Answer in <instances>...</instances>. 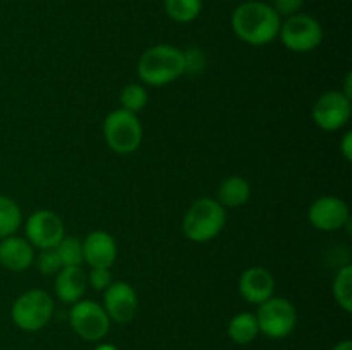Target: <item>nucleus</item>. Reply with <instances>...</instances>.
Returning <instances> with one entry per match:
<instances>
[{
    "mask_svg": "<svg viewBox=\"0 0 352 350\" xmlns=\"http://www.w3.org/2000/svg\"><path fill=\"white\" fill-rule=\"evenodd\" d=\"M282 17L274 7L261 0H250L236 7L232 14V30L244 43L261 47L278 36Z\"/></svg>",
    "mask_w": 352,
    "mask_h": 350,
    "instance_id": "1",
    "label": "nucleus"
},
{
    "mask_svg": "<svg viewBox=\"0 0 352 350\" xmlns=\"http://www.w3.org/2000/svg\"><path fill=\"white\" fill-rule=\"evenodd\" d=\"M138 74L148 86H165L184 74V57L179 48L155 45L138 62Z\"/></svg>",
    "mask_w": 352,
    "mask_h": 350,
    "instance_id": "2",
    "label": "nucleus"
},
{
    "mask_svg": "<svg viewBox=\"0 0 352 350\" xmlns=\"http://www.w3.org/2000/svg\"><path fill=\"white\" fill-rule=\"evenodd\" d=\"M226 208L212 198H199L189 206L182 220V232L192 242H208L226 225Z\"/></svg>",
    "mask_w": 352,
    "mask_h": 350,
    "instance_id": "3",
    "label": "nucleus"
},
{
    "mask_svg": "<svg viewBox=\"0 0 352 350\" xmlns=\"http://www.w3.org/2000/svg\"><path fill=\"white\" fill-rule=\"evenodd\" d=\"M10 316L14 325L23 331H38L50 323L54 316V301L40 288L28 290L16 299Z\"/></svg>",
    "mask_w": 352,
    "mask_h": 350,
    "instance_id": "4",
    "label": "nucleus"
},
{
    "mask_svg": "<svg viewBox=\"0 0 352 350\" xmlns=\"http://www.w3.org/2000/svg\"><path fill=\"white\" fill-rule=\"evenodd\" d=\"M103 136L110 150L119 154H129L140 148L143 129L136 113L119 108L107 115L103 122Z\"/></svg>",
    "mask_w": 352,
    "mask_h": 350,
    "instance_id": "5",
    "label": "nucleus"
},
{
    "mask_svg": "<svg viewBox=\"0 0 352 350\" xmlns=\"http://www.w3.org/2000/svg\"><path fill=\"white\" fill-rule=\"evenodd\" d=\"M258 328L268 338H284L294 329L298 323V312L294 304L284 297H270L260 304L256 314Z\"/></svg>",
    "mask_w": 352,
    "mask_h": 350,
    "instance_id": "6",
    "label": "nucleus"
},
{
    "mask_svg": "<svg viewBox=\"0 0 352 350\" xmlns=\"http://www.w3.org/2000/svg\"><path fill=\"white\" fill-rule=\"evenodd\" d=\"M69 321L76 335L86 342H98L105 338L110 329V318L103 305L88 299H81L72 304Z\"/></svg>",
    "mask_w": 352,
    "mask_h": 350,
    "instance_id": "7",
    "label": "nucleus"
},
{
    "mask_svg": "<svg viewBox=\"0 0 352 350\" xmlns=\"http://www.w3.org/2000/svg\"><path fill=\"white\" fill-rule=\"evenodd\" d=\"M278 36L285 48L305 54L315 50L322 43L323 30L315 17L308 14H294L282 23Z\"/></svg>",
    "mask_w": 352,
    "mask_h": 350,
    "instance_id": "8",
    "label": "nucleus"
},
{
    "mask_svg": "<svg viewBox=\"0 0 352 350\" xmlns=\"http://www.w3.org/2000/svg\"><path fill=\"white\" fill-rule=\"evenodd\" d=\"M351 98L342 91H327L316 100L311 115L316 126L323 130H339L351 119Z\"/></svg>",
    "mask_w": 352,
    "mask_h": 350,
    "instance_id": "9",
    "label": "nucleus"
},
{
    "mask_svg": "<svg viewBox=\"0 0 352 350\" xmlns=\"http://www.w3.org/2000/svg\"><path fill=\"white\" fill-rule=\"evenodd\" d=\"M26 239L36 249H55L64 239V223L60 216L48 209L34 211L26 222Z\"/></svg>",
    "mask_w": 352,
    "mask_h": 350,
    "instance_id": "10",
    "label": "nucleus"
},
{
    "mask_svg": "<svg viewBox=\"0 0 352 350\" xmlns=\"http://www.w3.org/2000/svg\"><path fill=\"white\" fill-rule=\"evenodd\" d=\"M308 218L311 225L322 232H333L351 222L349 208L342 199L336 196H323L316 199L309 206Z\"/></svg>",
    "mask_w": 352,
    "mask_h": 350,
    "instance_id": "11",
    "label": "nucleus"
},
{
    "mask_svg": "<svg viewBox=\"0 0 352 350\" xmlns=\"http://www.w3.org/2000/svg\"><path fill=\"white\" fill-rule=\"evenodd\" d=\"M103 294V309L110 321L126 325L136 316L138 295L127 281H112Z\"/></svg>",
    "mask_w": 352,
    "mask_h": 350,
    "instance_id": "12",
    "label": "nucleus"
},
{
    "mask_svg": "<svg viewBox=\"0 0 352 350\" xmlns=\"http://www.w3.org/2000/svg\"><path fill=\"white\" fill-rule=\"evenodd\" d=\"M275 280L268 270L261 266L248 268L239 278V294L251 304H263L274 297Z\"/></svg>",
    "mask_w": 352,
    "mask_h": 350,
    "instance_id": "13",
    "label": "nucleus"
},
{
    "mask_svg": "<svg viewBox=\"0 0 352 350\" xmlns=\"http://www.w3.org/2000/svg\"><path fill=\"white\" fill-rule=\"evenodd\" d=\"M82 257L91 268H109L117 259V244L110 233L95 230L82 242Z\"/></svg>",
    "mask_w": 352,
    "mask_h": 350,
    "instance_id": "14",
    "label": "nucleus"
},
{
    "mask_svg": "<svg viewBox=\"0 0 352 350\" xmlns=\"http://www.w3.org/2000/svg\"><path fill=\"white\" fill-rule=\"evenodd\" d=\"M34 247L23 237L10 235L0 240V264L9 271H24L33 264Z\"/></svg>",
    "mask_w": 352,
    "mask_h": 350,
    "instance_id": "15",
    "label": "nucleus"
},
{
    "mask_svg": "<svg viewBox=\"0 0 352 350\" xmlns=\"http://www.w3.org/2000/svg\"><path fill=\"white\" fill-rule=\"evenodd\" d=\"M86 287H88V280L81 266L62 268L55 278V294L62 302H67V304L81 301Z\"/></svg>",
    "mask_w": 352,
    "mask_h": 350,
    "instance_id": "16",
    "label": "nucleus"
},
{
    "mask_svg": "<svg viewBox=\"0 0 352 350\" xmlns=\"http://www.w3.org/2000/svg\"><path fill=\"white\" fill-rule=\"evenodd\" d=\"M250 194L251 187L246 178L239 177V175H230V177L223 178L222 184L219 185V199L217 201L223 208H239V206L246 205Z\"/></svg>",
    "mask_w": 352,
    "mask_h": 350,
    "instance_id": "17",
    "label": "nucleus"
},
{
    "mask_svg": "<svg viewBox=\"0 0 352 350\" xmlns=\"http://www.w3.org/2000/svg\"><path fill=\"white\" fill-rule=\"evenodd\" d=\"M227 333H229V338L232 340L234 343H237V345H248V343L253 342L258 336V333H260L256 316L251 314V312H241V314H236L230 319Z\"/></svg>",
    "mask_w": 352,
    "mask_h": 350,
    "instance_id": "18",
    "label": "nucleus"
},
{
    "mask_svg": "<svg viewBox=\"0 0 352 350\" xmlns=\"http://www.w3.org/2000/svg\"><path fill=\"white\" fill-rule=\"evenodd\" d=\"M23 223L21 208L14 199L0 196V239L14 235Z\"/></svg>",
    "mask_w": 352,
    "mask_h": 350,
    "instance_id": "19",
    "label": "nucleus"
},
{
    "mask_svg": "<svg viewBox=\"0 0 352 350\" xmlns=\"http://www.w3.org/2000/svg\"><path fill=\"white\" fill-rule=\"evenodd\" d=\"M165 12L172 21L188 24L201 14V0H164Z\"/></svg>",
    "mask_w": 352,
    "mask_h": 350,
    "instance_id": "20",
    "label": "nucleus"
},
{
    "mask_svg": "<svg viewBox=\"0 0 352 350\" xmlns=\"http://www.w3.org/2000/svg\"><path fill=\"white\" fill-rule=\"evenodd\" d=\"M333 297L346 312L352 311V266L346 264L339 270L333 280Z\"/></svg>",
    "mask_w": 352,
    "mask_h": 350,
    "instance_id": "21",
    "label": "nucleus"
},
{
    "mask_svg": "<svg viewBox=\"0 0 352 350\" xmlns=\"http://www.w3.org/2000/svg\"><path fill=\"white\" fill-rule=\"evenodd\" d=\"M55 250H57V256L60 257L62 268L81 266L85 263V257H82V242H79L76 237H64L58 242V246L55 247Z\"/></svg>",
    "mask_w": 352,
    "mask_h": 350,
    "instance_id": "22",
    "label": "nucleus"
},
{
    "mask_svg": "<svg viewBox=\"0 0 352 350\" xmlns=\"http://www.w3.org/2000/svg\"><path fill=\"white\" fill-rule=\"evenodd\" d=\"M148 103V95H146V89L143 88L141 84H127L126 88L120 91V105H122L124 110L127 112H133L138 113L146 106Z\"/></svg>",
    "mask_w": 352,
    "mask_h": 350,
    "instance_id": "23",
    "label": "nucleus"
},
{
    "mask_svg": "<svg viewBox=\"0 0 352 350\" xmlns=\"http://www.w3.org/2000/svg\"><path fill=\"white\" fill-rule=\"evenodd\" d=\"M36 266L41 271V275H57L62 270L60 257L57 256V250L55 249H45L38 254L36 257Z\"/></svg>",
    "mask_w": 352,
    "mask_h": 350,
    "instance_id": "24",
    "label": "nucleus"
},
{
    "mask_svg": "<svg viewBox=\"0 0 352 350\" xmlns=\"http://www.w3.org/2000/svg\"><path fill=\"white\" fill-rule=\"evenodd\" d=\"M182 57H184V74L195 75L205 67V55L199 48H188L186 51H182Z\"/></svg>",
    "mask_w": 352,
    "mask_h": 350,
    "instance_id": "25",
    "label": "nucleus"
},
{
    "mask_svg": "<svg viewBox=\"0 0 352 350\" xmlns=\"http://www.w3.org/2000/svg\"><path fill=\"white\" fill-rule=\"evenodd\" d=\"M86 280L91 285V288L98 292H105L109 285L112 283V275H110L109 268H91Z\"/></svg>",
    "mask_w": 352,
    "mask_h": 350,
    "instance_id": "26",
    "label": "nucleus"
},
{
    "mask_svg": "<svg viewBox=\"0 0 352 350\" xmlns=\"http://www.w3.org/2000/svg\"><path fill=\"white\" fill-rule=\"evenodd\" d=\"M305 0H274L272 7L280 17H291L294 14H299Z\"/></svg>",
    "mask_w": 352,
    "mask_h": 350,
    "instance_id": "27",
    "label": "nucleus"
},
{
    "mask_svg": "<svg viewBox=\"0 0 352 350\" xmlns=\"http://www.w3.org/2000/svg\"><path fill=\"white\" fill-rule=\"evenodd\" d=\"M340 151H342L344 158H346L347 161L352 160V132H347L346 136H344L342 143H340Z\"/></svg>",
    "mask_w": 352,
    "mask_h": 350,
    "instance_id": "28",
    "label": "nucleus"
},
{
    "mask_svg": "<svg viewBox=\"0 0 352 350\" xmlns=\"http://www.w3.org/2000/svg\"><path fill=\"white\" fill-rule=\"evenodd\" d=\"M333 350H352V342L351 340H342L333 347Z\"/></svg>",
    "mask_w": 352,
    "mask_h": 350,
    "instance_id": "29",
    "label": "nucleus"
},
{
    "mask_svg": "<svg viewBox=\"0 0 352 350\" xmlns=\"http://www.w3.org/2000/svg\"><path fill=\"white\" fill-rule=\"evenodd\" d=\"M95 350H119V349H117V347H113V345H110V343H102V345L96 347Z\"/></svg>",
    "mask_w": 352,
    "mask_h": 350,
    "instance_id": "30",
    "label": "nucleus"
}]
</instances>
